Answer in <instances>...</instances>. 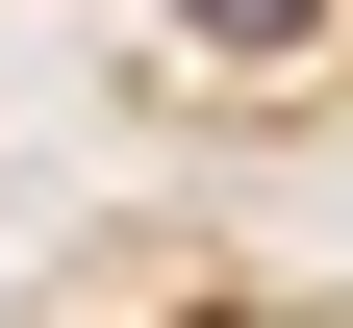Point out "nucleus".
Listing matches in <instances>:
<instances>
[{
    "label": "nucleus",
    "mask_w": 353,
    "mask_h": 328,
    "mask_svg": "<svg viewBox=\"0 0 353 328\" xmlns=\"http://www.w3.org/2000/svg\"><path fill=\"white\" fill-rule=\"evenodd\" d=\"M328 26H353V0H176V51H228V76H303Z\"/></svg>",
    "instance_id": "obj_1"
}]
</instances>
